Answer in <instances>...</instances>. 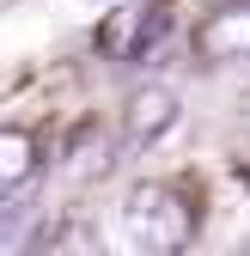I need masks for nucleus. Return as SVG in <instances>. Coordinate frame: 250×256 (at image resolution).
I'll return each instance as SVG.
<instances>
[{
  "mask_svg": "<svg viewBox=\"0 0 250 256\" xmlns=\"http://www.w3.org/2000/svg\"><path fill=\"white\" fill-rule=\"evenodd\" d=\"M171 122H177V98H171L165 86H140L134 98H128V140H134V146L159 140Z\"/></svg>",
  "mask_w": 250,
  "mask_h": 256,
  "instance_id": "4",
  "label": "nucleus"
},
{
  "mask_svg": "<svg viewBox=\"0 0 250 256\" xmlns=\"http://www.w3.org/2000/svg\"><path fill=\"white\" fill-rule=\"evenodd\" d=\"M196 232V208L177 183H140L128 202H122V244L146 250V256H165L183 250Z\"/></svg>",
  "mask_w": 250,
  "mask_h": 256,
  "instance_id": "1",
  "label": "nucleus"
},
{
  "mask_svg": "<svg viewBox=\"0 0 250 256\" xmlns=\"http://www.w3.org/2000/svg\"><path fill=\"white\" fill-rule=\"evenodd\" d=\"M171 37V6L146 0V6H122L98 24V55L110 61H152Z\"/></svg>",
  "mask_w": 250,
  "mask_h": 256,
  "instance_id": "2",
  "label": "nucleus"
},
{
  "mask_svg": "<svg viewBox=\"0 0 250 256\" xmlns=\"http://www.w3.org/2000/svg\"><path fill=\"white\" fill-rule=\"evenodd\" d=\"M202 61H250V0H226L214 6L196 30Z\"/></svg>",
  "mask_w": 250,
  "mask_h": 256,
  "instance_id": "3",
  "label": "nucleus"
},
{
  "mask_svg": "<svg viewBox=\"0 0 250 256\" xmlns=\"http://www.w3.org/2000/svg\"><path fill=\"white\" fill-rule=\"evenodd\" d=\"M37 165H43V146L30 140L24 128H0V202L18 196V189L37 177Z\"/></svg>",
  "mask_w": 250,
  "mask_h": 256,
  "instance_id": "5",
  "label": "nucleus"
}]
</instances>
